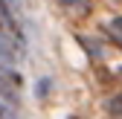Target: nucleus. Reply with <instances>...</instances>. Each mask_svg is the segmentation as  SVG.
<instances>
[{"instance_id":"nucleus-1","label":"nucleus","mask_w":122,"mask_h":119,"mask_svg":"<svg viewBox=\"0 0 122 119\" xmlns=\"http://www.w3.org/2000/svg\"><path fill=\"white\" fill-rule=\"evenodd\" d=\"M15 116H18V113H15V108L9 105V102L0 99V119H15Z\"/></svg>"},{"instance_id":"nucleus-2","label":"nucleus","mask_w":122,"mask_h":119,"mask_svg":"<svg viewBox=\"0 0 122 119\" xmlns=\"http://www.w3.org/2000/svg\"><path fill=\"white\" fill-rule=\"evenodd\" d=\"M111 113H113V119H122V96L111 99Z\"/></svg>"},{"instance_id":"nucleus-3","label":"nucleus","mask_w":122,"mask_h":119,"mask_svg":"<svg viewBox=\"0 0 122 119\" xmlns=\"http://www.w3.org/2000/svg\"><path fill=\"white\" fill-rule=\"evenodd\" d=\"M111 35H113V41L119 44V47H122V20H113L111 23Z\"/></svg>"},{"instance_id":"nucleus-4","label":"nucleus","mask_w":122,"mask_h":119,"mask_svg":"<svg viewBox=\"0 0 122 119\" xmlns=\"http://www.w3.org/2000/svg\"><path fill=\"white\" fill-rule=\"evenodd\" d=\"M64 6H76V9H81V6H87V0H61Z\"/></svg>"}]
</instances>
